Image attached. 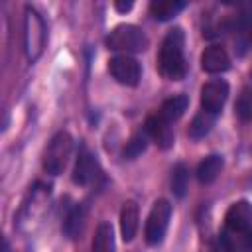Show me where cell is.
Masks as SVG:
<instances>
[{"label":"cell","mask_w":252,"mask_h":252,"mask_svg":"<svg viewBox=\"0 0 252 252\" xmlns=\"http://www.w3.org/2000/svg\"><path fill=\"white\" fill-rule=\"evenodd\" d=\"M183 45H185V33L181 28H171L159 47V57H158V67L161 77L169 81H181L187 73L185 67V55H183Z\"/></svg>","instance_id":"1"},{"label":"cell","mask_w":252,"mask_h":252,"mask_svg":"<svg viewBox=\"0 0 252 252\" xmlns=\"http://www.w3.org/2000/svg\"><path fill=\"white\" fill-rule=\"evenodd\" d=\"M104 43L112 51H126V53H138L148 47L146 33L134 26V24H120L116 26L106 37Z\"/></svg>","instance_id":"2"},{"label":"cell","mask_w":252,"mask_h":252,"mask_svg":"<svg viewBox=\"0 0 252 252\" xmlns=\"http://www.w3.org/2000/svg\"><path fill=\"white\" fill-rule=\"evenodd\" d=\"M45 24L43 18L33 10V8H26V18H24V49L30 61H35L43 47H45Z\"/></svg>","instance_id":"3"},{"label":"cell","mask_w":252,"mask_h":252,"mask_svg":"<svg viewBox=\"0 0 252 252\" xmlns=\"http://www.w3.org/2000/svg\"><path fill=\"white\" fill-rule=\"evenodd\" d=\"M71 150H73V138L69 132L61 130L57 132L51 142L47 144L45 148V154H43V169L51 175H59L65 165H67V159L71 156Z\"/></svg>","instance_id":"4"},{"label":"cell","mask_w":252,"mask_h":252,"mask_svg":"<svg viewBox=\"0 0 252 252\" xmlns=\"http://www.w3.org/2000/svg\"><path fill=\"white\" fill-rule=\"evenodd\" d=\"M169 219H171V205L169 201L165 199H158L148 215V220H146V240L148 244L156 246L163 240L165 236V230H167V224H169Z\"/></svg>","instance_id":"5"},{"label":"cell","mask_w":252,"mask_h":252,"mask_svg":"<svg viewBox=\"0 0 252 252\" xmlns=\"http://www.w3.org/2000/svg\"><path fill=\"white\" fill-rule=\"evenodd\" d=\"M108 71L120 85H126V87H136L140 77H142L140 63L134 57L126 55V53L124 55H114L108 61Z\"/></svg>","instance_id":"6"},{"label":"cell","mask_w":252,"mask_h":252,"mask_svg":"<svg viewBox=\"0 0 252 252\" xmlns=\"http://www.w3.org/2000/svg\"><path fill=\"white\" fill-rule=\"evenodd\" d=\"M226 96H228V83L226 81H222V79L209 81L201 89V106L205 112L217 114L222 110Z\"/></svg>","instance_id":"7"},{"label":"cell","mask_w":252,"mask_h":252,"mask_svg":"<svg viewBox=\"0 0 252 252\" xmlns=\"http://www.w3.org/2000/svg\"><path fill=\"white\" fill-rule=\"evenodd\" d=\"M224 224L226 230L232 234H240L250 230L252 226V205L248 201H236L228 207L226 215H224Z\"/></svg>","instance_id":"8"},{"label":"cell","mask_w":252,"mask_h":252,"mask_svg":"<svg viewBox=\"0 0 252 252\" xmlns=\"http://www.w3.org/2000/svg\"><path fill=\"white\" fill-rule=\"evenodd\" d=\"M100 173L98 161L94 158V154H91L87 148H83L79 152V158L75 161V169H73V181L77 185H91L93 181H96Z\"/></svg>","instance_id":"9"},{"label":"cell","mask_w":252,"mask_h":252,"mask_svg":"<svg viewBox=\"0 0 252 252\" xmlns=\"http://www.w3.org/2000/svg\"><path fill=\"white\" fill-rule=\"evenodd\" d=\"M146 134H148L161 150H167V148L173 146V130H171L169 122H165L159 114L148 116V120H146Z\"/></svg>","instance_id":"10"},{"label":"cell","mask_w":252,"mask_h":252,"mask_svg":"<svg viewBox=\"0 0 252 252\" xmlns=\"http://www.w3.org/2000/svg\"><path fill=\"white\" fill-rule=\"evenodd\" d=\"M201 67L207 73H224L230 67V57L222 45H209L201 55Z\"/></svg>","instance_id":"11"},{"label":"cell","mask_w":252,"mask_h":252,"mask_svg":"<svg viewBox=\"0 0 252 252\" xmlns=\"http://www.w3.org/2000/svg\"><path fill=\"white\" fill-rule=\"evenodd\" d=\"M138 230V205L134 201H126L120 209V232L124 242H130Z\"/></svg>","instance_id":"12"},{"label":"cell","mask_w":252,"mask_h":252,"mask_svg":"<svg viewBox=\"0 0 252 252\" xmlns=\"http://www.w3.org/2000/svg\"><path fill=\"white\" fill-rule=\"evenodd\" d=\"M222 165H224V161H222L220 156H217V154L207 156V158L197 165V179H199L201 183H205V185L213 183V181L219 177V173L222 171Z\"/></svg>","instance_id":"13"},{"label":"cell","mask_w":252,"mask_h":252,"mask_svg":"<svg viewBox=\"0 0 252 252\" xmlns=\"http://www.w3.org/2000/svg\"><path fill=\"white\" fill-rule=\"evenodd\" d=\"M187 96L185 94H177V96H171V98H167V100H163V104H161V108H159V116L165 120V122H175V120H179L181 116H183V112L187 110Z\"/></svg>","instance_id":"14"},{"label":"cell","mask_w":252,"mask_h":252,"mask_svg":"<svg viewBox=\"0 0 252 252\" xmlns=\"http://www.w3.org/2000/svg\"><path fill=\"white\" fill-rule=\"evenodd\" d=\"M183 8H185V2H179V0H154L150 4V14L156 20L165 22V20H171L173 16H177Z\"/></svg>","instance_id":"15"},{"label":"cell","mask_w":252,"mask_h":252,"mask_svg":"<svg viewBox=\"0 0 252 252\" xmlns=\"http://www.w3.org/2000/svg\"><path fill=\"white\" fill-rule=\"evenodd\" d=\"M116 244H114V230L112 224L102 220L96 226L94 238H93V252H114Z\"/></svg>","instance_id":"16"},{"label":"cell","mask_w":252,"mask_h":252,"mask_svg":"<svg viewBox=\"0 0 252 252\" xmlns=\"http://www.w3.org/2000/svg\"><path fill=\"white\" fill-rule=\"evenodd\" d=\"M83 228H85V209L83 205H75L63 220V232L67 238H77L83 232Z\"/></svg>","instance_id":"17"},{"label":"cell","mask_w":252,"mask_h":252,"mask_svg":"<svg viewBox=\"0 0 252 252\" xmlns=\"http://www.w3.org/2000/svg\"><path fill=\"white\" fill-rule=\"evenodd\" d=\"M213 124H215V114L201 110V112L191 120V124H189V136H191L193 140H199V138H203V136H207V134L211 132Z\"/></svg>","instance_id":"18"},{"label":"cell","mask_w":252,"mask_h":252,"mask_svg":"<svg viewBox=\"0 0 252 252\" xmlns=\"http://www.w3.org/2000/svg\"><path fill=\"white\" fill-rule=\"evenodd\" d=\"M189 189V169L183 163H177L171 169V191L177 197H183Z\"/></svg>","instance_id":"19"},{"label":"cell","mask_w":252,"mask_h":252,"mask_svg":"<svg viewBox=\"0 0 252 252\" xmlns=\"http://www.w3.org/2000/svg\"><path fill=\"white\" fill-rule=\"evenodd\" d=\"M148 146V134H134L128 142H126V148H124V158H138L140 154H144Z\"/></svg>","instance_id":"20"},{"label":"cell","mask_w":252,"mask_h":252,"mask_svg":"<svg viewBox=\"0 0 252 252\" xmlns=\"http://www.w3.org/2000/svg\"><path fill=\"white\" fill-rule=\"evenodd\" d=\"M236 110H238V114H240L244 120L252 116V94H250L248 91H244V93L240 94L238 104H236Z\"/></svg>","instance_id":"21"},{"label":"cell","mask_w":252,"mask_h":252,"mask_svg":"<svg viewBox=\"0 0 252 252\" xmlns=\"http://www.w3.org/2000/svg\"><path fill=\"white\" fill-rule=\"evenodd\" d=\"M114 8L118 10V12H128V10H132V2L128 0V2H114Z\"/></svg>","instance_id":"22"},{"label":"cell","mask_w":252,"mask_h":252,"mask_svg":"<svg viewBox=\"0 0 252 252\" xmlns=\"http://www.w3.org/2000/svg\"><path fill=\"white\" fill-rule=\"evenodd\" d=\"M248 33H250V39H252V24L248 26Z\"/></svg>","instance_id":"23"}]
</instances>
